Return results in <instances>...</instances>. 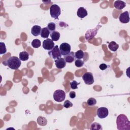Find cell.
Wrapping results in <instances>:
<instances>
[{"label": "cell", "mask_w": 130, "mask_h": 130, "mask_svg": "<svg viewBox=\"0 0 130 130\" xmlns=\"http://www.w3.org/2000/svg\"><path fill=\"white\" fill-rule=\"evenodd\" d=\"M117 128L118 130H129L130 122L124 114H120L116 119Z\"/></svg>", "instance_id": "6da1fadb"}, {"label": "cell", "mask_w": 130, "mask_h": 130, "mask_svg": "<svg viewBox=\"0 0 130 130\" xmlns=\"http://www.w3.org/2000/svg\"><path fill=\"white\" fill-rule=\"evenodd\" d=\"M21 60L16 56H10L3 62L5 66H8L12 70H17L20 67Z\"/></svg>", "instance_id": "7a4b0ae2"}, {"label": "cell", "mask_w": 130, "mask_h": 130, "mask_svg": "<svg viewBox=\"0 0 130 130\" xmlns=\"http://www.w3.org/2000/svg\"><path fill=\"white\" fill-rule=\"evenodd\" d=\"M61 14L60 8L56 4H53L50 7V14L51 17L58 19V16Z\"/></svg>", "instance_id": "3957f363"}, {"label": "cell", "mask_w": 130, "mask_h": 130, "mask_svg": "<svg viewBox=\"0 0 130 130\" xmlns=\"http://www.w3.org/2000/svg\"><path fill=\"white\" fill-rule=\"evenodd\" d=\"M48 55L50 57V58L56 60L59 58H61L62 55L59 50V48L57 45H55L53 49L49 50L48 52Z\"/></svg>", "instance_id": "277c9868"}, {"label": "cell", "mask_w": 130, "mask_h": 130, "mask_svg": "<svg viewBox=\"0 0 130 130\" xmlns=\"http://www.w3.org/2000/svg\"><path fill=\"white\" fill-rule=\"evenodd\" d=\"M102 27L101 25L98 24L95 28L88 30L85 34V38L86 40H90L95 37L99 29Z\"/></svg>", "instance_id": "5b68a950"}, {"label": "cell", "mask_w": 130, "mask_h": 130, "mask_svg": "<svg viewBox=\"0 0 130 130\" xmlns=\"http://www.w3.org/2000/svg\"><path fill=\"white\" fill-rule=\"evenodd\" d=\"M53 99L57 102H61L63 101L66 98V93L62 90H56L54 92Z\"/></svg>", "instance_id": "8992f818"}, {"label": "cell", "mask_w": 130, "mask_h": 130, "mask_svg": "<svg viewBox=\"0 0 130 130\" xmlns=\"http://www.w3.org/2000/svg\"><path fill=\"white\" fill-rule=\"evenodd\" d=\"M71 47L69 44L67 43H62L60 45L59 50L62 55L65 56L71 52Z\"/></svg>", "instance_id": "52a82bcc"}, {"label": "cell", "mask_w": 130, "mask_h": 130, "mask_svg": "<svg viewBox=\"0 0 130 130\" xmlns=\"http://www.w3.org/2000/svg\"><path fill=\"white\" fill-rule=\"evenodd\" d=\"M82 79L84 83L87 85H91L94 82L93 75L90 72H86L82 76Z\"/></svg>", "instance_id": "ba28073f"}, {"label": "cell", "mask_w": 130, "mask_h": 130, "mask_svg": "<svg viewBox=\"0 0 130 130\" xmlns=\"http://www.w3.org/2000/svg\"><path fill=\"white\" fill-rule=\"evenodd\" d=\"M109 114L108 109L106 107H100L97 110V115L101 119H103L108 116Z\"/></svg>", "instance_id": "9c48e42d"}, {"label": "cell", "mask_w": 130, "mask_h": 130, "mask_svg": "<svg viewBox=\"0 0 130 130\" xmlns=\"http://www.w3.org/2000/svg\"><path fill=\"white\" fill-rule=\"evenodd\" d=\"M54 45L55 44L53 41L50 39H47L43 41L42 46L45 50H50L55 46Z\"/></svg>", "instance_id": "30bf717a"}, {"label": "cell", "mask_w": 130, "mask_h": 130, "mask_svg": "<svg viewBox=\"0 0 130 130\" xmlns=\"http://www.w3.org/2000/svg\"><path fill=\"white\" fill-rule=\"evenodd\" d=\"M119 20L121 23H127L129 21V16L128 11L121 13L119 16Z\"/></svg>", "instance_id": "8fae6325"}, {"label": "cell", "mask_w": 130, "mask_h": 130, "mask_svg": "<svg viewBox=\"0 0 130 130\" xmlns=\"http://www.w3.org/2000/svg\"><path fill=\"white\" fill-rule=\"evenodd\" d=\"M55 66L57 68L59 69H61L64 68L66 66V61H65L64 58H59L54 60Z\"/></svg>", "instance_id": "7c38bea8"}, {"label": "cell", "mask_w": 130, "mask_h": 130, "mask_svg": "<svg viewBox=\"0 0 130 130\" xmlns=\"http://www.w3.org/2000/svg\"><path fill=\"white\" fill-rule=\"evenodd\" d=\"M77 16L80 18H83L87 16L88 13L87 10L83 7H80L78 8L77 12Z\"/></svg>", "instance_id": "4fadbf2b"}, {"label": "cell", "mask_w": 130, "mask_h": 130, "mask_svg": "<svg viewBox=\"0 0 130 130\" xmlns=\"http://www.w3.org/2000/svg\"><path fill=\"white\" fill-rule=\"evenodd\" d=\"M41 29H42V28L40 26L35 25L33 26L31 28V33L33 36H34L35 37L38 36L41 34Z\"/></svg>", "instance_id": "5bb4252c"}, {"label": "cell", "mask_w": 130, "mask_h": 130, "mask_svg": "<svg viewBox=\"0 0 130 130\" xmlns=\"http://www.w3.org/2000/svg\"><path fill=\"white\" fill-rule=\"evenodd\" d=\"M64 59L66 62L71 63L75 59V52H70L67 55L64 56Z\"/></svg>", "instance_id": "9a60e30c"}, {"label": "cell", "mask_w": 130, "mask_h": 130, "mask_svg": "<svg viewBox=\"0 0 130 130\" xmlns=\"http://www.w3.org/2000/svg\"><path fill=\"white\" fill-rule=\"evenodd\" d=\"M114 6L116 9L121 10L126 6V3L122 1H116L114 3Z\"/></svg>", "instance_id": "2e32d148"}, {"label": "cell", "mask_w": 130, "mask_h": 130, "mask_svg": "<svg viewBox=\"0 0 130 130\" xmlns=\"http://www.w3.org/2000/svg\"><path fill=\"white\" fill-rule=\"evenodd\" d=\"M37 122L38 124L41 126H45L47 124V120L42 116H40L37 118Z\"/></svg>", "instance_id": "e0dca14e"}, {"label": "cell", "mask_w": 130, "mask_h": 130, "mask_svg": "<svg viewBox=\"0 0 130 130\" xmlns=\"http://www.w3.org/2000/svg\"><path fill=\"white\" fill-rule=\"evenodd\" d=\"M50 31L48 30L47 27H46L42 28L40 35H41V37L43 38L48 39V37H49V35H50Z\"/></svg>", "instance_id": "ac0fdd59"}, {"label": "cell", "mask_w": 130, "mask_h": 130, "mask_svg": "<svg viewBox=\"0 0 130 130\" xmlns=\"http://www.w3.org/2000/svg\"><path fill=\"white\" fill-rule=\"evenodd\" d=\"M108 48L110 50L112 51H116L119 48V45L117 44L115 41H111L108 45Z\"/></svg>", "instance_id": "d6986e66"}, {"label": "cell", "mask_w": 130, "mask_h": 130, "mask_svg": "<svg viewBox=\"0 0 130 130\" xmlns=\"http://www.w3.org/2000/svg\"><path fill=\"white\" fill-rule=\"evenodd\" d=\"M50 37L51 38V40L53 41H57L60 37V35L59 32L57 31H54L50 33Z\"/></svg>", "instance_id": "ffe728a7"}, {"label": "cell", "mask_w": 130, "mask_h": 130, "mask_svg": "<svg viewBox=\"0 0 130 130\" xmlns=\"http://www.w3.org/2000/svg\"><path fill=\"white\" fill-rule=\"evenodd\" d=\"M29 54L26 51H22L19 53V59L22 61H26L29 58Z\"/></svg>", "instance_id": "44dd1931"}, {"label": "cell", "mask_w": 130, "mask_h": 130, "mask_svg": "<svg viewBox=\"0 0 130 130\" xmlns=\"http://www.w3.org/2000/svg\"><path fill=\"white\" fill-rule=\"evenodd\" d=\"M75 56L76 59H81L84 56V53L82 50H79L75 53Z\"/></svg>", "instance_id": "7402d4cb"}, {"label": "cell", "mask_w": 130, "mask_h": 130, "mask_svg": "<svg viewBox=\"0 0 130 130\" xmlns=\"http://www.w3.org/2000/svg\"><path fill=\"white\" fill-rule=\"evenodd\" d=\"M90 129L91 130H102L103 128L100 123L94 122L91 124Z\"/></svg>", "instance_id": "603a6c76"}, {"label": "cell", "mask_w": 130, "mask_h": 130, "mask_svg": "<svg viewBox=\"0 0 130 130\" xmlns=\"http://www.w3.org/2000/svg\"><path fill=\"white\" fill-rule=\"evenodd\" d=\"M41 41L38 39L33 40L31 43V46L35 48H37L40 47L41 46Z\"/></svg>", "instance_id": "cb8c5ba5"}, {"label": "cell", "mask_w": 130, "mask_h": 130, "mask_svg": "<svg viewBox=\"0 0 130 130\" xmlns=\"http://www.w3.org/2000/svg\"><path fill=\"white\" fill-rule=\"evenodd\" d=\"M47 28L48 29L50 32H52L55 31L56 29V24L54 22H50L48 24Z\"/></svg>", "instance_id": "d4e9b609"}, {"label": "cell", "mask_w": 130, "mask_h": 130, "mask_svg": "<svg viewBox=\"0 0 130 130\" xmlns=\"http://www.w3.org/2000/svg\"><path fill=\"white\" fill-rule=\"evenodd\" d=\"M0 48H1V49H0L1 54H3L6 53L7 49H6L5 44L4 42H0Z\"/></svg>", "instance_id": "484cf974"}, {"label": "cell", "mask_w": 130, "mask_h": 130, "mask_svg": "<svg viewBox=\"0 0 130 130\" xmlns=\"http://www.w3.org/2000/svg\"><path fill=\"white\" fill-rule=\"evenodd\" d=\"M87 104L89 106H94L96 104V100L93 98H89L87 101Z\"/></svg>", "instance_id": "4316f807"}, {"label": "cell", "mask_w": 130, "mask_h": 130, "mask_svg": "<svg viewBox=\"0 0 130 130\" xmlns=\"http://www.w3.org/2000/svg\"><path fill=\"white\" fill-rule=\"evenodd\" d=\"M80 82H77L75 80H73L70 82V87L73 89H76L78 88V85L80 84Z\"/></svg>", "instance_id": "83f0119b"}, {"label": "cell", "mask_w": 130, "mask_h": 130, "mask_svg": "<svg viewBox=\"0 0 130 130\" xmlns=\"http://www.w3.org/2000/svg\"><path fill=\"white\" fill-rule=\"evenodd\" d=\"M84 64V61L81 59H76L75 61V66L78 68H80L82 67Z\"/></svg>", "instance_id": "f1b7e54d"}, {"label": "cell", "mask_w": 130, "mask_h": 130, "mask_svg": "<svg viewBox=\"0 0 130 130\" xmlns=\"http://www.w3.org/2000/svg\"><path fill=\"white\" fill-rule=\"evenodd\" d=\"M63 106L66 108H69L73 106V104L69 100H66L64 102Z\"/></svg>", "instance_id": "f546056e"}, {"label": "cell", "mask_w": 130, "mask_h": 130, "mask_svg": "<svg viewBox=\"0 0 130 130\" xmlns=\"http://www.w3.org/2000/svg\"><path fill=\"white\" fill-rule=\"evenodd\" d=\"M107 65L105 63H102L99 66V68L101 70H105V69H106L107 68Z\"/></svg>", "instance_id": "4dcf8cb0"}, {"label": "cell", "mask_w": 130, "mask_h": 130, "mask_svg": "<svg viewBox=\"0 0 130 130\" xmlns=\"http://www.w3.org/2000/svg\"><path fill=\"white\" fill-rule=\"evenodd\" d=\"M69 96L71 99H74L76 97V92L75 91H71L69 93Z\"/></svg>", "instance_id": "1f68e13d"}]
</instances>
